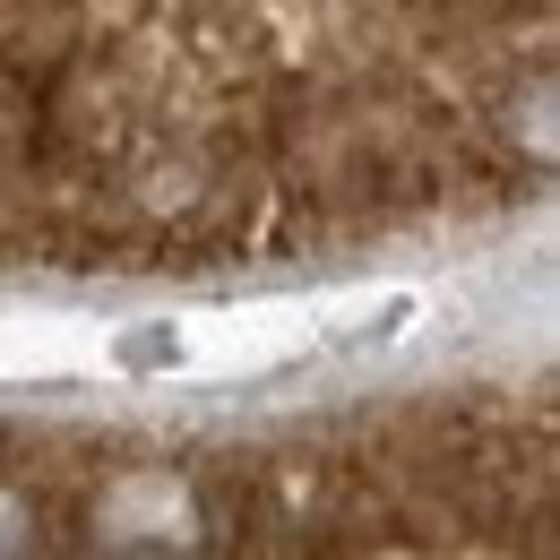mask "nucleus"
I'll list each match as a JSON object with an SVG mask.
<instances>
[{
    "mask_svg": "<svg viewBox=\"0 0 560 560\" xmlns=\"http://www.w3.org/2000/svg\"><path fill=\"white\" fill-rule=\"evenodd\" d=\"M552 0H0V277H208L500 224Z\"/></svg>",
    "mask_w": 560,
    "mask_h": 560,
    "instance_id": "f257e3e1",
    "label": "nucleus"
},
{
    "mask_svg": "<svg viewBox=\"0 0 560 560\" xmlns=\"http://www.w3.org/2000/svg\"><path fill=\"white\" fill-rule=\"evenodd\" d=\"M0 560H552V406L457 388L259 440L0 422Z\"/></svg>",
    "mask_w": 560,
    "mask_h": 560,
    "instance_id": "f03ea898",
    "label": "nucleus"
}]
</instances>
